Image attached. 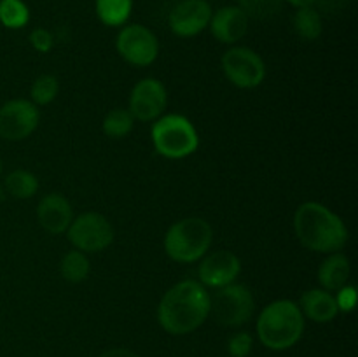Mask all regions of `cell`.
Masks as SVG:
<instances>
[{
    "mask_svg": "<svg viewBox=\"0 0 358 357\" xmlns=\"http://www.w3.org/2000/svg\"><path fill=\"white\" fill-rule=\"evenodd\" d=\"M115 48L128 63L145 66L157 58L159 42L149 28L142 27V24H129V27L122 28L121 34L117 35Z\"/></svg>",
    "mask_w": 358,
    "mask_h": 357,
    "instance_id": "8",
    "label": "cell"
},
{
    "mask_svg": "<svg viewBox=\"0 0 358 357\" xmlns=\"http://www.w3.org/2000/svg\"><path fill=\"white\" fill-rule=\"evenodd\" d=\"M152 142L159 154L170 160H180L198 149V133L187 118L168 114L152 126Z\"/></svg>",
    "mask_w": 358,
    "mask_h": 357,
    "instance_id": "5",
    "label": "cell"
},
{
    "mask_svg": "<svg viewBox=\"0 0 358 357\" xmlns=\"http://www.w3.org/2000/svg\"><path fill=\"white\" fill-rule=\"evenodd\" d=\"M304 331V318L299 304L280 300L268 304L257 318V335L264 346L285 350L296 345Z\"/></svg>",
    "mask_w": 358,
    "mask_h": 357,
    "instance_id": "3",
    "label": "cell"
},
{
    "mask_svg": "<svg viewBox=\"0 0 358 357\" xmlns=\"http://www.w3.org/2000/svg\"><path fill=\"white\" fill-rule=\"evenodd\" d=\"M227 79L238 88H255L264 80L266 66L261 56L248 48H233L222 58Z\"/></svg>",
    "mask_w": 358,
    "mask_h": 357,
    "instance_id": "9",
    "label": "cell"
},
{
    "mask_svg": "<svg viewBox=\"0 0 358 357\" xmlns=\"http://www.w3.org/2000/svg\"><path fill=\"white\" fill-rule=\"evenodd\" d=\"M294 27H296L297 35L304 41H315L322 34V20L320 14L311 6L299 7L296 18H294Z\"/></svg>",
    "mask_w": 358,
    "mask_h": 357,
    "instance_id": "20",
    "label": "cell"
},
{
    "mask_svg": "<svg viewBox=\"0 0 358 357\" xmlns=\"http://www.w3.org/2000/svg\"><path fill=\"white\" fill-rule=\"evenodd\" d=\"M212 20V9L205 0H182L171 9L170 28L180 37H192L206 28Z\"/></svg>",
    "mask_w": 358,
    "mask_h": 357,
    "instance_id": "12",
    "label": "cell"
},
{
    "mask_svg": "<svg viewBox=\"0 0 358 357\" xmlns=\"http://www.w3.org/2000/svg\"><path fill=\"white\" fill-rule=\"evenodd\" d=\"M301 312L315 322H331L338 315L336 298L329 290L310 289L301 296Z\"/></svg>",
    "mask_w": 358,
    "mask_h": 357,
    "instance_id": "16",
    "label": "cell"
},
{
    "mask_svg": "<svg viewBox=\"0 0 358 357\" xmlns=\"http://www.w3.org/2000/svg\"><path fill=\"white\" fill-rule=\"evenodd\" d=\"M131 0H96V14L101 23L119 27L131 14Z\"/></svg>",
    "mask_w": 358,
    "mask_h": 357,
    "instance_id": "18",
    "label": "cell"
},
{
    "mask_svg": "<svg viewBox=\"0 0 358 357\" xmlns=\"http://www.w3.org/2000/svg\"><path fill=\"white\" fill-rule=\"evenodd\" d=\"M100 357H140L138 354L131 352V350L128 349H110L107 350V352L101 354Z\"/></svg>",
    "mask_w": 358,
    "mask_h": 357,
    "instance_id": "29",
    "label": "cell"
},
{
    "mask_svg": "<svg viewBox=\"0 0 358 357\" xmlns=\"http://www.w3.org/2000/svg\"><path fill=\"white\" fill-rule=\"evenodd\" d=\"M0 200H3V189L0 188Z\"/></svg>",
    "mask_w": 358,
    "mask_h": 357,
    "instance_id": "31",
    "label": "cell"
},
{
    "mask_svg": "<svg viewBox=\"0 0 358 357\" xmlns=\"http://www.w3.org/2000/svg\"><path fill=\"white\" fill-rule=\"evenodd\" d=\"M6 189L10 196L20 200L31 198L38 189V181L31 172L14 170L7 175Z\"/></svg>",
    "mask_w": 358,
    "mask_h": 357,
    "instance_id": "19",
    "label": "cell"
},
{
    "mask_svg": "<svg viewBox=\"0 0 358 357\" xmlns=\"http://www.w3.org/2000/svg\"><path fill=\"white\" fill-rule=\"evenodd\" d=\"M350 279V261L345 254L334 252L318 268V280L325 290H339Z\"/></svg>",
    "mask_w": 358,
    "mask_h": 357,
    "instance_id": "17",
    "label": "cell"
},
{
    "mask_svg": "<svg viewBox=\"0 0 358 357\" xmlns=\"http://www.w3.org/2000/svg\"><path fill=\"white\" fill-rule=\"evenodd\" d=\"M28 7L21 0H0V21L7 28H21L28 23Z\"/></svg>",
    "mask_w": 358,
    "mask_h": 357,
    "instance_id": "23",
    "label": "cell"
},
{
    "mask_svg": "<svg viewBox=\"0 0 358 357\" xmlns=\"http://www.w3.org/2000/svg\"><path fill=\"white\" fill-rule=\"evenodd\" d=\"M336 304L338 310L341 312H352L357 304V289L353 286H345L338 290L336 296Z\"/></svg>",
    "mask_w": 358,
    "mask_h": 357,
    "instance_id": "27",
    "label": "cell"
},
{
    "mask_svg": "<svg viewBox=\"0 0 358 357\" xmlns=\"http://www.w3.org/2000/svg\"><path fill=\"white\" fill-rule=\"evenodd\" d=\"M240 270L241 262L236 254L231 251H217L199 262L198 275L201 284L219 289L233 284V280L240 275Z\"/></svg>",
    "mask_w": 358,
    "mask_h": 357,
    "instance_id": "13",
    "label": "cell"
},
{
    "mask_svg": "<svg viewBox=\"0 0 358 357\" xmlns=\"http://www.w3.org/2000/svg\"><path fill=\"white\" fill-rule=\"evenodd\" d=\"M210 315V294L203 284L184 280L166 290L157 307V321L170 335L196 331Z\"/></svg>",
    "mask_w": 358,
    "mask_h": 357,
    "instance_id": "1",
    "label": "cell"
},
{
    "mask_svg": "<svg viewBox=\"0 0 358 357\" xmlns=\"http://www.w3.org/2000/svg\"><path fill=\"white\" fill-rule=\"evenodd\" d=\"M240 9L247 18L254 20H269L282 10L283 0H238Z\"/></svg>",
    "mask_w": 358,
    "mask_h": 357,
    "instance_id": "24",
    "label": "cell"
},
{
    "mask_svg": "<svg viewBox=\"0 0 358 357\" xmlns=\"http://www.w3.org/2000/svg\"><path fill=\"white\" fill-rule=\"evenodd\" d=\"M296 234L304 247L315 252H338L348 240L345 223L322 203L308 202L294 216Z\"/></svg>",
    "mask_w": 358,
    "mask_h": 357,
    "instance_id": "2",
    "label": "cell"
},
{
    "mask_svg": "<svg viewBox=\"0 0 358 357\" xmlns=\"http://www.w3.org/2000/svg\"><path fill=\"white\" fill-rule=\"evenodd\" d=\"M59 272H62V276L65 280L79 284L86 280V276L90 275V261H87V258L80 251H70L62 259Z\"/></svg>",
    "mask_w": 358,
    "mask_h": 357,
    "instance_id": "21",
    "label": "cell"
},
{
    "mask_svg": "<svg viewBox=\"0 0 358 357\" xmlns=\"http://www.w3.org/2000/svg\"><path fill=\"white\" fill-rule=\"evenodd\" d=\"M135 118L126 108H112L103 119V133L110 139H124L133 130Z\"/></svg>",
    "mask_w": 358,
    "mask_h": 357,
    "instance_id": "22",
    "label": "cell"
},
{
    "mask_svg": "<svg viewBox=\"0 0 358 357\" xmlns=\"http://www.w3.org/2000/svg\"><path fill=\"white\" fill-rule=\"evenodd\" d=\"M254 308V296L247 287L240 284L219 287V290L210 296V314L226 328L243 326L252 318Z\"/></svg>",
    "mask_w": 358,
    "mask_h": 357,
    "instance_id": "6",
    "label": "cell"
},
{
    "mask_svg": "<svg viewBox=\"0 0 358 357\" xmlns=\"http://www.w3.org/2000/svg\"><path fill=\"white\" fill-rule=\"evenodd\" d=\"M58 79H56L55 76L45 74V76L37 77V79L34 80V84H31V100L38 105H48L55 100L56 94H58Z\"/></svg>",
    "mask_w": 358,
    "mask_h": 357,
    "instance_id": "25",
    "label": "cell"
},
{
    "mask_svg": "<svg viewBox=\"0 0 358 357\" xmlns=\"http://www.w3.org/2000/svg\"><path fill=\"white\" fill-rule=\"evenodd\" d=\"M30 44L34 46L37 51L48 52L52 48V35L49 34L45 28H35L30 34Z\"/></svg>",
    "mask_w": 358,
    "mask_h": 357,
    "instance_id": "28",
    "label": "cell"
},
{
    "mask_svg": "<svg viewBox=\"0 0 358 357\" xmlns=\"http://www.w3.org/2000/svg\"><path fill=\"white\" fill-rule=\"evenodd\" d=\"M37 217L41 226L52 234H59L69 230L72 223V206L65 196L58 192L44 196L37 206Z\"/></svg>",
    "mask_w": 358,
    "mask_h": 357,
    "instance_id": "14",
    "label": "cell"
},
{
    "mask_svg": "<svg viewBox=\"0 0 358 357\" xmlns=\"http://www.w3.org/2000/svg\"><path fill=\"white\" fill-rule=\"evenodd\" d=\"M38 125V111L28 100H10L0 108V136L6 140H23Z\"/></svg>",
    "mask_w": 358,
    "mask_h": 357,
    "instance_id": "10",
    "label": "cell"
},
{
    "mask_svg": "<svg viewBox=\"0 0 358 357\" xmlns=\"http://www.w3.org/2000/svg\"><path fill=\"white\" fill-rule=\"evenodd\" d=\"M289 2L296 7H308L317 2V0H289Z\"/></svg>",
    "mask_w": 358,
    "mask_h": 357,
    "instance_id": "30",
    "label": "cell"
},
{
    "mask_svg": "<svg viewBox=\"0 0 358 357\" xmlns=\"http://www.w3.org/2000/svg\"><path fill=\"white\" fill-rule=\"evenodd\" d=\"M212 227L201 217H187L168 230L164 237L166 254L177 262L199 261L212 244Z\"/></svg>",
    "mask_w": 358,
    "mask_h": 357,
    "instance_id": "4",
    "label": "cell"
},
{
    "mask_svg": "<svg viewBox=\"0 0 358 357\" xmlns=\"http://www.w3.org/2000/svg\"><path fill=\"white\" fill-rule=\"evenodd\" d=\"M166 108V90L156 79H142L131 91L129 112L138 121H154Z\"/></svg>",
    "mask_w": 358,
    "mask_h": 357,
    "instance_id": "11",
    "label": "cell"
},
{
    "mask_svg": "<svg viewBox=\"0 0 358 357\" xmlns=\"http://www.w3.org/2000/svg\"><path fill=\"white\" fill-rule=\"evenodd\" d=\"M252 345H254V340L248 332H238L229 340L227 350L233 357H247L252 352Z\"/></svg>",
    "mask_w": 358,
    "mask_h": 357,
    "instance_id": "26",
    "label": "cell"
},
{
    "mask_svg": "<svg viewBox=\"0 0 358 357\" xmlns=\"http://www.w3.org/2000/svg\"><path fill=\"white\" fill-rule=\"evenodd\" d=\"M69 240L80 252H100L114 240V227L101 214H80L70 223Z\"/></svg>",
    "mask_w": 358,
    "mask_h": 357,
    "instance_id": "7",
    "label": "cell"
},
{
    "mask_svg": "<svg viewBox=\"0 0 358 357\" xmlns=\"http://www.w3.org/2000/svg\"><path fill=\"white\" fill-rule=\"evenodd\" d=\"M212 34L224 44H233L243 38L248 30V18L240 7H222L210 20Z\"/></svg>",
    "mask_w": 358,
    "mask_h": 357,
    "instance_id": "15",
    "label": "cell"
},
{
    "mask_svg": "<svg viewBox=\"0 0 358 357\" xmlns=\"http://www.w3.org/2000/svg\"><path fill=\"white\" fill-rule=\"evenodd\" d=\"M0 172H2V160H0Z\"/></svg>",
    "mask_w": 358,
    "mask_h": 357,
    "instance_id": "32",
    "label": "cell"
}]
</instances>
